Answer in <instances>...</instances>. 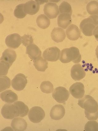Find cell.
<instances>
[{"label": "cell", "instance_id": "obj_1", "mask_svg": "<svg viewBox=\"0 0 98 131\" xmlns=\"http://www.w3.org/2000/svg\"><path fill=\"white\" fill-rule=\"evenodd\" d=\"M78 105L84 109L86 117L90 120H96L98 118L97 103L92 97L86 95L78 101Z\"/></svg>", "mask_w": 98, "mask_h": 131}, {"label": "cell", "instance_id": "obj_2", "mask_svg": "<svg viewBox=\"0 0 98 131\" xmlns=\"http://www.w3.org/2000/svg\"><path fill=\"white\" fill-rule=\"evenodd\" d=\"M81 59L79 50L76 47H72L62 50L60 60L63 63H68L71 61L75 63H78Z\"/></svg>", "mask_w": 98, "mask_h": 131}, {"label": "cell", "instance_id": "obj_3", "mask_svg": "<svg viewBox=\"0 0 98 131\" xmlns=\"http://www.w3.org/2000/svg\"><path fill=\"white\" fill-rule=\"evenodd\" d=\"M97 26L90 16L83 20L80 23V28L81 31L87 36L93 35V31Z\"/></svg>", "mask_w": 98, "mask_h": 131}, {"label": "cell", "instance_id": "obj_4", "mask_svg": "<svg viewBox=\"0 0 98 131\" xmlns=\"http://www.w3.org/2000/svg\"><path fill=\"white\" fill-rule=\"evenodd\" d=\"M45 116L44 111L41 107L35 106L31 108L28 114L30 121L34 123H38L43 119Z\"/></svg>", "mask_w": 98, "mask_h": 131}, {"label": "cell", "instance_id": "obj_5", "mask_svg": "<svg viewBox=\"0 0 98 131\" xmlns=\"http://www.w3.org/2000/svg\"><path fill=\"white\" fill-rule=\"evenodd\" d=\"M1 113L4 118L8 119L18 117L17 107L14 103L5 104L1 109Z\"/></svg>", "mask_w": 98, "mask_h": 131}, {"label": "cell", "instance_id": "obj_6", "mask_svg": "<svg viewBox=\"0 0 98 131\" xmlns=\"http://www.w3.org/2000/svg\"><path fill=\"white\" fill-rule=\"evenodd\" d=\"M69 93L65 88L57 87L54 89L52 93V96L56 102L60 103H64L68 100Z\"/></svg>", "mask_w": 98, "mask_h": 131}, {"label": "cell", "instance_id": "obj_7", "mask_svg": "<svg viewBox=\"0 0 98 131\" xmlns=\"http://www.w3.org/2000/svg\"><path fill=\"white\" fill-rule=\"evenodd\" d=\"M60 54V51L56 47L48 48L43 53V57L46 60L50 62H55L58 60Z\"/></svg>", "mask_w": 98, "mask_h": 131}, {"label": "cell", "instance_id": "obj_8", "mask_svg": "<svg viewBox=\"0 0 98 131\" xmlns=\"http://www.w3.org/2000/svg\"><path fill=\"white\" fill-rule=\"evenodd\" d=\"M27 83L26 77L23 74H17L11 81L13 89L17 91H21L24 89Z\"/></svg>", "mask_w": 98, "mask_h": 131}, {"label": "cell", "instance_id": "obj_9", "mask_svg": "<svg viewBox=\"0 0 98 131\" xmlns=\"http://www.w3.org/2000/svg\"><path fill=\"white\" fill-rule=\"evenodd\" d=\"M44 14L51 19L56 18L59 14L58 6L53 3H48L44 6Z\"/></svg>", "mask_w": 98, "mask_h": 131}, {"label": "cell", "instance_id": "obj_10", "mask_svg": "<svg viewBox=\"0 0 98 131\" xmlns=\"http://www.w3.org/2000/svg\"><path fill=\"white\" fill-rule=\"evenodd\" d=\"M22 38L17 34H13L8 36L6 38L5 43L9 48L16 49L21 43Z\"/></svg>", "mask_w": 98, "mask_h": 131}, {"label": "cell", "instance_id": "obj_11", "mask_svg": "<svg viewBox=\"0 0 98 131\" xmlns=\"http://www.w3.org/2000/svg\"><path fill=\"white\" fill-rule=\"evenodd\" d=\"M69 90L72 96L77 99L83 97L85 93L84 84L81 82H76L72 85Z\"/></svg>", "mask_w": 98, "mask_h": 131}, {"label": "cell", "instance_id": "obj_12", "mask_svg": "<svg viewBox=\"0 0 98 131\" xmlns=\"http://www.w3.org/2000/svg\"><path fill=\"white\" fill-rule=\"evenodd\" d=\"M71 75L74 80L80 81L85 77L86 73L81 65L77 64L73 66L71 68Z\"/></svg>", "mask_w": 98, "mask_h": 131}, {"label": "cell", "instance_id": "obj_13", "mask_svg": "<svg viewBox=\"0 0 98 131\" xmlns=\"http://www.w3.org/2000/svg\"><path fill=\"white\" fill-rule=\"evenodd\" d=\"M17 57L16 52L10 49H6L2 53L1 61L8 64L11 66Z\"/></svg>", "mask_w": 98, "mask_h": 131}, {"label": "cell", "instance_id": "obj_14", "mask_svg": "<svg viewBox=\"0 0 98 131\" xmlns=\"http://www.w3.org/2000/svg\"><path fill=\"white\" fill-rule=\"evenodd\" d=\"M65 110L63 105H56L52 108L50 112V116L52 119L58 120L64 116Z\"/></svg>", "mask_w": 98, "mask_h": 131}, {"label": "cell", "instance_id": "obj_15", "mask_svg": "<svg viewBox=\"0 0 98 131\" xmlns=\"http://www.w3.org/2000/svg\"><path fill=\"white\" fill-rule=\"evenodd\" d=\"M67 37L71 41H75L78 39L81 36L80 30L76 25L72 24L68 27L66 30Z\"/></svg>", "mask_w": 98, "mask_h": 131}, {"label": "cell", "instance_id": "obj_16", "mask_svg": "<svg viewBox=\"0 0 98 131\" xmlns=\"http://www.w3.org/2000/svg\"><path fill=\"white\" fill-rule=\"evenodd\" d=\"M40 5L38 1H30L24 4V9L27 14L32 15L39 11Z\"/></svg>", "mask_w": 98, "mask_h": 131}, {"label": "cell", "instance_id": "obj_17", "mask_svg": "<svg viewBox=\"0 0 98 131\" xmlns=\"http://www.w3.org/2000/svg\"><path fill=\"white\" fill-rule=\"evenodd\" d=\"M26 53L33 61L41 57L42 52L38 46L34 44H32L27 47Z\"/></svg>", "mask_w": 98, "mask_h": 131}, {"label": "cell", "instance_id": "obj_18", "mask_svg": "<svg viewBox=\"0 0 98 131\" xmlns=\"http://www.w3.org/2000/svg\"><path fill=\"white\" fill-rule=\"evenodd\" d=\"M52 39L56 43L62 42L66 37L65 31L62 28H54L51 33Z\"/></svg>", "mask_w": 98, "mask_h": 131}, {"label": "cell", "instance_id": "obj_19", "mask_svg": "<svg viewBox=\"0 0 98 131\" xmlns=\"http://www.w3.org/2000/svg\"><path fill=\"white\" fill-rule=\"evenodd\" d=\"M70 15L67 13H61L57 18L58 25L59 27L65 29L72 23Z\"/></svg>", "mask_w": 98, "mask_h": 131}, {"label": "cell", "instance_id": "obj_20", "mask_svg": "<svg viewBox=\"0 0 98 131\" xmlns=\"http://www.w3.org/2000/svg\"><path fill=\"white\" fill-rule=\"evenodd\" d=\"M2 100L6 103L11 104L17 101L18 97L16 94L11 90H7L1 94Z\"/></svg>", "mask_w": 98, "mask_h": 131}, {"label": "cell", "instance_id": "obj_21", "mask_svg": "<svg viewBox=\"0 0 98 131\" xmlns=\"http://www.w3.org/2000/svg\"><path fill=\"white\" fill-rule=\"evenodd\" d=\"M27 123L23 119L18 117L15 118L11 122V126L15 131H23L27 127Z\"/></svg>", "mask_w": 98, "mask_h": 131}, {"label": "cell", "instance_id": "obj_22", "mask_svg": "<svg viewBox=\"0 0 98 131\" xmlns=\"http://www.w3.org/2000/svg\"><path fill=\"white\" fill-rule=\"evenodd\" d=\"M35 69L39 71L44 72L48 67V62L42 57L33 61Z\"/></svg>", "mask_w": 98, "mask_h": 131}, {"label": "cell", "instance_id": "obj_23", "mask_svg": "<svg viewBox=\"0 0 98 131\" xmlns=\"http://www.w3.org/2000/svg\"><path fill=\"white\" fill-rule=\"evenodd\" d=\"M36 23L41 29H45L48 28L50 24V19L44 14H41L37 18Z\"/></svg>", "mask_w": 98, "mask_h": 131}, {"label": "cell", "instance_id": "obj_24", "mask_svg": "<svg viewBox=\"0 0 98 131\" xmlns=\"http://www.w3.org/2000/svg\"><path fill=\"white\" fill-rule=\"evenodd\" d=\"M14 104L17 107L18 117H23L27 115L29 110L27 105L21 101H17Z\"/></svg>", "mask_w": 98, "mask_h": 131}, {"label": "cell", "instance_id": "obj_25", "mask_svg": "<svg viewBox=\"0 0 98 131\" xmlns=\"http://www.w3.org/2000/svg\"><path fill=\"white\" fill-rule=\"evenodd\" d=\"M14 14L15 16L19 19H22L26 17L27 13L24 9V4H19L16 6L14 10Z\"/></svg>", "mask_w": 98, "mask_h": 131}, {"label": "cell", "instance_id": "obj_26", "mask_svg": "<svg viewBox=\"0 0 98 131\" xmlns=\"http://www.w3.org/2000/svg\"><path fill=\"white\" fill-rule=\"evenodd\" d=\"M87 9L89 14L94 15L98 14V2L92 1L87 4Z\"/></svg>", "mask_w": 98, "mask_h": 131}, {"label": "cell", "instance_id": "obj_27", "mask_svg": "<svg viewBox=\"0 0 98 131\" xmlns=\"http://www.w3.org/2000/svg\"><path fill=\"white\" fill-rule=\"evenodd\" d=\"M40 88L43 93L47 94L52 93L54 90L53 84L49 81L43 82L40 85Z\"/></svg>", "mask_w": 98, "mask_h": 131}, {"label": "cell", "instance_id": "obj_28", "mask_svg": "<svg viewBox=\"0 0 98 131\" xmlns=\"http://www.w3.org/2000/svg\"><path fill=\"white\" fill-rule=\"evenodd\" d=\"M59 11L61 13H67L72 15V10L71 6L69 3L63 1L59 7Z\"/></svg>", "mask_w": 98, "mask_h": 131}, {"label": "cell", "instance_id": "obj_29", "mask_svg": "<svg viewBox=\"0 0 98 131\" xmlns=\"http://www.w3.org/2000/svg\"><path fill=\"white\" fill-rule=\"evenodd\" d=\"M11 85V81L6 76H1V92L9 88Z\"/></svg>", "mask_w": 98, "mask_h": 131}, {"label": "cell", "instance_id": "obj_30", "mask_svg": "<svg viewBox=\"0 0 98 131\" xmlns=\"http://www.w3.org/2000/svg\"><path fill=\"white\" fill-rule=\"evenodd\" d=\"M86 131H98V123L95 121H90L86 123L84 126Z\"/></svg>", "mask_w": 98, "mask_h": 131}, {"label": "cell", "instance_id": "obj_31", "mask_svg": "<svg viewBox=\"0 0 98 131\" xmlns=\"http://www.w3.org/2000/svg\"><path fill=\"white\" fill-rule=\"evenodd\" d=\"M22 43L26 47L32 44L33 39L31 35H24L21 37Z\"/></svg>", "mask_w": 98, "mask_h": 131}, {"label": "cell", "instance_id": "obj_32", "mask_svg": "<svg viewBox=\"0 0 98 131\" xmlns=\"http://www.w3.org/2000/svg\"><path fill=\"white\" fill-rule=\"evenodd\" d=\"M94 20L96 26H98V14L94 15H92L90 16Z\"/></svg>", "mask_w": 98, "mask_h": 131}, {"label": "cell", "instance_id": "obj_33", "mask_svg": "<svg viewBox=\"0 0 98 131\" xmlns=\"http://www.w3.org/2000/svg\"><path fill=\"white\" fill-rule=\"evenodd\" d=\"M93 34L96 40L98 41V26L95 28L93 31Z\"/></svg>", "mask_w": 98, "mask_h": 131}, {"label": "cell", "instance_id": "obj_34", "mask_svg": "<svg viewBox=\"0 0 98 131\" xmlns=\"http://www.w3.org/2000/svg\"><path fill=\"white\" fill-rule=\"evenodd\" d=\"M96 57H97V59H98V46H97V47H96Z\"/></svg>", "mask_w": 98, "mask_h": 131}]
</instances>
